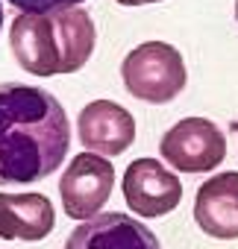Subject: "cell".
Returning <instances> with one entry per match:
<instances>
[{"instance_id":"cell-5","label":"cell","mask_w":238,"mask_h":249,"mask_svg":"<svg viewBox=\"0 0 238 249\" xmlns=\"http://www.w3.org/2000/svg\"><path fill=\"white\" fill-rule=\"evenodd\" d=\"M115 188V167L97 153H79L62 173L59 196L62 208L74 220H88L100 214Z\"/></svg>"},{"instance_id":"cell-2","label":"cell","mask_w":238,"mask_h":249,"mask_svg":"<svg viewBox=\"0 0 238 249\" xmlns=\"http://www.w3.org/2000/svg\"><path fill=\"white\" fill-rule=\"evenodd\" d=\"M121 79L136 100L162 106L171 103L177 94H182L188 73H185L182 53L174 44L144 41L127 53L121 65Z\"/></svg>"},{"instance_id":"cell-7","label":"cell","mask_w":238,"mask_h":249,"mask_svg":"<svg viewBox=\"0 0 238 249\" xmlns=\"http://www.w3.org/2000/svg\"><path fill=\"white\" fill-rule=\"evenodd\" d=\"M77 135L88 153L121 156L136 141V120L124 106L112 100H94L77 117Z\"/></svg>"},{"instance_id":"cell-3","label":"cell","mask_w":238,"mask_h":249,"mask_svg":"<svg viewBox=\"0 0 238 249\" xmlns=\"http://www.w3.org/2000/svg\"><path fill=\"white\" fill-rule=\"evenodd\" d=\"M159 153L179 173H209L226 159V138L209 117H182L159 141Z\"/></svg>"},{"instance_id":"cell-8","label":"cell","mask_w":238,"mask_h":249,"mask_svg":"<svg viewBox=\"0 0 238 249\" xmlns=\"http://www.w3.org/2000/svg\"><path fill=\"white\" fill-rule=\"evenodd\" d=\"M65 249H162V246L141 220L130 214L106 211L79 223L65 240Z\"/></svg>"},{"instance_id":"cell-11","label":"cell","mask_w":238,"mask_h":249,"mask_svg":"<svg viewBox=\"0 0 238 249\" xmlns=\"http://www.w3.org/2000/svg\"><path fill=\"white\" fill-rule=\"evenodd\" d=\"M18 12H53L62 6H79L82 0H9Z\"/></svg>"},{"instance_id":"cell-6","label":"cell","mask_w":238,"mask_h":249,"mask_svg":"<svg viewBox=\"0 0 238 249\" xmlns=\"http://www.w3.org/2000/svg\"><path fill=\"white\" fill-rule=\"evenodd\" d=\"M124 199L139 217H165L182 199L179 179L156 159H136L124 173Z\"/></svg>"},{"instance_id":"cell-4","label":"cell","mask_w":238,"mask_h":249,"mask_svg":"<svg viewBox=\"0 0 238 249\" xmlns=\"http://www.w3.org/2000/svg\"><path fill=\"white\" fill-rule=\"evenodd\" d=\"M15 62L36 76L65 73V50L53 12H21L9 27Z\"/></svg>"},{"instance_id":"cell-1","label":"cell","mask_w":238,"mask_h":249,"mask_svg":"<svg viewBox=\"0 0 238 249\" xmlns=\"http://www.w3.org/2000/svg\"><path fill=\"white\" fill-rule=\"evenodd\" d=\"M71 123L62 103L24 82L0 85V185H33L65 164Z\"/></svg>"},{"instance_id":"cell-15","label":"cell","mask_w":238,"mask_h":249,"mask_svg":"<svg viewBox=\"0 0 238 249\" xmlns=\"http://www.w3.org/2000/svg\"><path fill=\"white\" fill-rule=\"evenodd\" d=\"M235 129H238V126H235Z\"/></svg>"},{"instance_id":"cell-12","label":"cell","mask_w":238,"mask_h":249,"mask_svg":"<svg viewBox=\"0 0 238 249\" xmlns=\"http://www.w3.org/2000/svg\"><path fill=\"white\" fill-rule=\"evenodd\" d=\"M121 6H144V3H162V0H118Z\"/></svg>"},{"instance_id":"cell-14","label":"cell","mask_w":238,"mask_h":249,"mask_svg":"<svg viewBox=\"0 0 238 249\" xmlns=\"http://www.w3.org/2000/svg\"><path fill=\"white\" fill-rule=\"evenodd\" d=\"M235 18H238V0H235Z\"/></svg>"},{"instance_id":"cell-10","label":"cell","mask_w":238,"mask_h":249,"mask_svg":"<svg viewBox=\"0 0 238 249\" xmlns=\"http://www.w3.org/2000/svg\"><path fill=\"white\" fill-rule=\"evenodd\" d=\"M56 226L53 205L44 194H0V237L44 240Z\"/></svg>"},{"instance_id":"cell-9","label":"cell","mask_w":238,"mask_h":249,"mask_svg":"<svg viewBox=\"0 0 238 249\" xmlns=\"http://www.w3.org/2000/svg\"><path fill=\"white\" fill-rule=\"evenodd\" d=\"M197 226L215 240H238V173L226 170L200 185L194 199Z\"/></svg>"},{"instance_id":"cell-13","label":"cell","mask_w":238,"mask_h":249,"mask_svg":"<svg viewBox=\"0 0 238 249\" xmlns=\"http://www.w3.org/2000/svg\"><path fill=\"white\" fill-rule=\"evenodd\" d=\"M0 24H3V6H0Z\"/></svg>"}]
</instances>
